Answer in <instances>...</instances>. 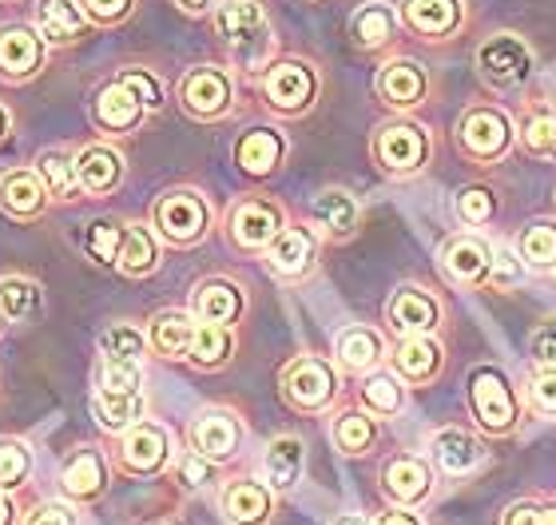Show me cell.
Returning a JSON list of instances; mask_svg holds the SVG:
<instances>
[{"mask_svg":"<svg viewBox=\"0 0 556 525\" xmlns=\"http://www.w3.org/2000/svg\"><path fill=\"white\" fill-rule=\"evenodd\" d=\"M215 28H219L223 45L231 48V57L239 68L258 72L275 52V36H270V21L263 16L255 0H227L215 12Z\"/></svg>","mask_w":556,"mask_h":525,"instance_id":"obj_1","label":"cell"},{"mask_svg":"<svg viewBox=\"0 0 556 525\" xmlns=\"http://www.w3.org/2000/svg\"><path fill=\"white\" fill-rule=\"evenodd\" d=\"M477 76L493 88H521L533 76L536 60L533 48L525 45L517 33H497L477 45Z\"/></svg>","mask_w":556,"mask_h":525,"instance_id":"obj_2","label":"cell"},{"mask_svg":"<svg viewBox=\"0 0 556 525\" xmlns=\"http://www.w3.org/2000/svg\"><path fill=\"white\" fill-rule=\"evenodd\" d=\"M513 136H517V132H513V120L493 104H473L457 120V148H462L469 160H481V164L501 160V155L509 152Z\"/></svg>","mask_w":556,"mask_h":525,"instance_id":"obj_3","label":"cell"},{"mask_svg":"<svg viewBox=\"0 0 556 525\" xmlns=\"http://www.w3.org/2000/svg\"><path fill=\"white\" fill-rule=\"evenodd\" d=\"M469 410L493 434H509L517 426V395L497 366H477L469 374Z\"/></svg>","mask_w":556,"mask_h":525,"instance_id":"obj_4","label":"cell"},{"mask_svg":"<svg viewBox=\"0 0 556 525\" xmlns=\"http://www.w3.org/2000/svg\"><path fill=\"white\" fill-rule=\"evenodd\" d=\"M374 160L386 175H414L417 167L429 160V136L421 124H409V120H394V124H382L378 136H374Z\"/></svg>","mask_w":556,"mask_h":525,"instance_id":"obj_5","label":"cell"},{"mask_svg":"<svg viewBox=\"0 0 556 525\" xmlns=\"http://www.w3.org/2000/svg\"><path fill=\"white\" fill-rule=\"evenodd\" d=\"M282 395L299 410H323L330 398L338 395V374L330 362L302 354L282 371Z\"/></svg>","mask_w":556,"mask_h":525,"instance_id":"obj_6","label":"cell"},{"mask_svg":"<svg viewBox=\"0 0 556 525\" xmlns=\"http://www.w3.org/2000/svg\"><path fill=\"white\" fill-rule=\"evenodd\" d=\"M207 223H211V211L195 191H167L155 203V227L172 243H195V239H203Z\"/></svg>","mask_w":556,"mask_h":525,"instance_id":"obj_7","label":"cell"},{"mask_svg":"<svg viewBox=\"0 0 556 525\" xmlns=\"http://www.w3.org/2000/svg\"><path fill=\"white\" fill-rule=\"evenodd\" d=\"M179 100L191 116L199 120H215L231 108V76L223 68H211V64H199L184 76L179 84Z\"/></svg>","mask_w":556,"mask_h":525,"instance_id":"obj_8","label":"cell"},{"mask_svg":"<svg viewBox=\"0 0 556 525\" xmlns=\"http://www.w3.org/2000/svg\"><path fill=\"white\" fill-rule=\"evenodd\" d=\"M402 21L421 40H450L465 24V0H402Z\"/></svg>","mask_w":556,"mask_h":525,"instance_id":"obj_9","label":"cell"},{"mask_svg":"<svg viewBox=\"0 0 556 525\" xmlns=\"http://www.w3.org/2000/svg\"><path fill=\"white\" fill-rule=\"evenodd\" d=\"M314 92H318V76L302 60H282V64H275L267 72V100L278 112H302V108H311Z\"/></svg>","mask_w":556,"mask_h":525,"instance_id":"obj_10","label":"cell"},{"mask_svg":"<svg viewBox=\"0 0 556 525\" xmlns=\"http://www.w3.org/2000/svg\"><path fill=\"white\" fill-rule=\"evenodd\" d=\"M426 92H429V76L417 60L397 57L378 72V96H382L390 108H397V112L417 108L421 100H426Z\"/></svg>","mask_w":556,"mask_h":525,"instance_id":"obj_11","label":"cell"},{"mask_svg":"<svg viewBox=\"0 0 556 525\" xmlns=\"http://www.w3.org/2000/svg\"><path fill=\"white\" fill-rule=\"evenodd\" d=\"M386 315H390V327L409 339V335H433L438 330L441 307L421 287H397L390 307H386Z\"/></svg>","mask_w":556,"mask_h":525,"instance_id":"obj_12","label":"cell"},{"mask_svg":"<svg viewBox=\"0 0 556 525\" xmlns=\"http://www.w3.org/2000/svg\"><path fill=\"white\" fill-rule=\"evenodd\" d=\"M489 263H493V255L477 235H453L450 243L441 247V267L462 287H485Z\"/></svg>","mask_w":556,"mask_h":525,"instance_id":"obj_13","label":"cell"},{"mask_svg":"<svg viewBox=\"0 0 556 525\" xmlns=\"http://www.w3.org/2000/svg\"><path fill=\"white\" fill-rule=\"evenodd\" d=\"M172 458V438L163 426H151V422H136L128 434H124V462L136 474H155Z\"/></svg>","mask_w":556,"mask_h":525,"instance_id":"obj_14","label":"cell"},{"mask_svg":"<svg viewBox=\"0 0 556 525\" xmlns=\"http://www.w3.org/2000/svg\"><path fill=\"white\" fill-rule=\"evenodd\" d=\"M231 232L243 247H270L275 235L282 232V215L267 199H247L231 215Z\"/></svg>","mask_w":556,"mask_h":525,"instance_id":"obj_15","label":"cell"},{"mask_svg":"<svg viewBox=\"0 0 556 525\" xmlns=\"http://www.w3.org/2000/svg\"><path fill=\"white\" fill-rule=\"evenodd\" d=\"M270 267L287 279H299L314 267V235L306 227H282L275 235V243L267 247Z\"/></svg>","mask_w":556,"mask_h":525,"instance_id":"obj_16","label":"cell"},{"mask_svg":"<svg viewBox=\"0 0 556 525\" xmlns=\"http://www.w3.org/2000/svg\"><path fill=\"white\" fill-rule=\"evenodd\" d=\"M40 60H45V48H40V40L28 28H21V24L0 28V72L4 76L24 80V76H33L40 68Z\"/></svg>","mask_w":556,"mask_h":525,"instance_id":"obj_17","label":"cell"},{"mask_svg":"<svg viewBox=\"0 0 556 525\" xmlns=\"http://www.w3.org/2000/svg\"><path fill=\"white\" fill-rule=\"evenodd\" d=\"M191 446L203 458H231L239 446V422L223 410H207L191 422Z\"/></svg>","mask_w":556,"mask_h":525,"instance_id":"obj_18","label":"cell"},{"mask_svg":"<svg viewBox=\"0 0 556 525\" xmlns=\"http://www.w3.org/2000/svg\"><path fill=\"white\" fill-rule=\"evenodd\" d=\"M48 196H52L48 184L33 172H9L4 179H0V208L9 211V215H21V220L40 215Z\"/></svg>","mask_w":556,"mask_h":525,"instance_id":"obj_19","label":"cell"},{"mask_svg":"<svg viewBox=\"0 0 556 525\" xmlns=\"http://www.w3.org/2000/svg\"><path fill=\"white\" fill-rule=\"evenodd\" d=\"M397 33V12L390 0H370V4H362L354 12V21H350V36H354V45L374 52V48L390 45Z\"/></svg>","mask_w":556,"mask_h":525,"instance_id":"obj_20","label":"cell"},{"mask_svg":"<svg viewBox=\"0 0 556 525\" xmlns=\"http://www.w3.org/2000/svg\"><path fill=\"white\" fill-rule=\"evenodd\" d=\"M382 486L397 505H417L429 493L433 478H429L426 462H417V458H394L382 474Z\"/></svg>","mask_w":556,"mask_h":525,"instance_id":"obj_21","label":"cell"},{"mask_svg":"<svg viewBox=\"0 0 556 525\" xmlns=\"http://www.w3.org/2000/svg\"><path fill=\"white\" fill-rule=\"evenodd\" d=\"M394 371L406 383H429L441 371V347L429 335H409L394 350Z\"/></svg>","mask_w":556,"mask_h":525,"instance_id":"obj_22","label":"cell"},{"mask_svg":"<svg viewBox=\"0 0 556 525\" xmlns=\"http://www.w3.org/2000/svg\"><path fill=\"white\" fill-rule=\"evenodd\" d=\"M282 152H287V143H282V136L275 128H255L239 140L235 160H239V167L247 175H270L278 167V160H282Z\"/></svg>","mask_w":556,"mask_h":525,"instance_id":"obj_23","label":"cell"},{"mask_svg":"<svg viewBox=\"0 0 556 525\" xmlns=\"http://www.w3.org/2000/svg\"><path fill=\"white\" fill-rule=\"evenodd\" d=\"M191 307H195L199 323H223V327H231L235 318H239V311H243V295H239L235 283L211 279L195 291Z\"/></svg>","mask_w":556,"mask_h":525,"instance_id":"obj_24","label":"cell"},{"mask_svg":"<svg viewBox=\"0 0 556 525\" xmlns=\"http://www.w3.org/2000/svg\"><path fill=\"white\" fill-rule=\"evenodd\" d=\"M76 175H80L84 191L104 196V191H112V187L119 184L124 160H119V152H112V148H104V143H96V148L76 155Z\"/></svg>","mask_w":556,"mask_h":525,"instance_id":"obj_25","label":"cell"},{"mask_svg":"<svg viewBox=\"0 0 556 525\" xmlns=\"http://www.w3.org/2000/svg\"><path fill=\"white\" fill-rule=\"evenodd\" d=\"M223 514L235 525H263L270 514V490L258 482H231L223 493Z\"/></svg>","mask_w":556,"mask_h":525,"instance_id":"obj_26","label":"cell"},{"mask_svg":"<svg viewBox=\"0 0 556 525\" xmlns=\"http://www.w3.org/2000/svg\"><path fill=\"white\" fill-rule=\"evenodd\" d=\"M429 450H433V458H438V466L450 470V474H469V470L481 462V446H477V438L473 434L457 430V426L433 434Z\"/></svg>","mask_w":556,"mask_h":525,"instance_id":"obj_27","label":"cell"},{"mask_svg":"<svg viewBox=\"0 0 556 525\" xmlns=\"http://www.w3.org/2000/svg\"><path fill=\"white\" fill-rule=\"evenodd\" d=\"M143 112L148 108L139 104L136 96L124 88V84H108L104 92L96 96V120L104 124L108 132H128V128H136L139 120H143Z\"/></svg>","mask_w":556,"mask_h":525,"instance_id":"obj_28","label":"cell"},{"mask_svg":"<svg viewBox=\"0 0 556 525\" xmlns=\"http://www.w3.org/2000/svg\"><path fill=\"white\" fill-rule=\"evenodd\" d=\"M60 482H64V490H68L72 498L88 502V498H96V493L104 490V482H108L104 458L96 454V450H76V454L68 458L64 474H60Z\"/></svg>","mask_w":556,"mask_h":525,"instance_id":"obj_29","label":"cell"},{"mask_svg":"<svg viewBox=\"0 0 556 525\" xmlns=\"http://www.w3.org/2000/svg\"><path fill=\"white\" fill-rule=\"evenodd\" d=\"M191 339H195V323L187 311H163L151 323V347L160 350L163 359H187Z\"/></svg>","mask_w":556,"mask_h":525,"instance_id":"obj_30","label":"cell"},{"mask_svg":"<svg viewBox=\"0 0 556 525\" xmlns=\"http://www.w3.org/2000/svg\"><path fill=\"white\" fill-rule=\"evenodd\" d=\"M36 24L52 45H68L84 33V12L72 0H40L36 4Z\"/></svg>","mask_w":556,"mask_h":525,"instance_id":"obj_31","label":"cell"},{"mask_svg":"<svg viewBox=\"0 0 556 525\" xmlns=\"http://www.w3.org/2000/svg\"><path fill=\"white\" fill-rule=\"evenodd\" d=\"M521 143L533 160H556V108L553 104H533L529 116L521 120Z\"/></svg>","mask_w":556,"mask_h":525,"instance_id":"obj_32","label":"cell"},{"mask_svg":"<svg viewBox=\"0 0 556 525\" xmlns=\"http://www.w3.org/2000/svg\"><path fill=\"white\" fill-rule=\"evenodd\" d=\"M311 215H314V223L326 227L330 235H350L358 227V203H354V196H346V191H323V196L314 199Z\"/></svg>","mask_w":556,"mask_h":525,"instance_id":"obj_33","label":"cell"},{"mask_svg":"<svg viewBox=\"0 0 556 525\" xmlns=\"http://www.w3.org/2000/svg\"><path fill=\"white\" fill-rule=\"evenodd\" d=\"M263 470H267V482L275 486V490H287V486H294L302 474V442L299 438H275V442L267 446V458H263Z\"/></svg>","mask_w":556,"mask_h":525,"instance_id":"obj_34","label":"cell"},{"mask_svg":"<svg viewBox=\"0 0 556 525\" xmlns=\"http://www.w3.org/2000/svg\"><path fill=\"white\" fill-rule=\"evenodd\" d=\"M338 359L342 366L350 371H370L382 362V339H378V330L370 327H350L338 335Z\"/></svg>","mask_w":556,"mask_h":525,"instance_id":"obj_35","label":"cell"},{"mask_svg":"<svg viewBox=\"0 0 556 525\" xmlns=\"http://www.w3.org/2000/svg\"><path fill=\"white\" fill-rule=\"evenodd\" d=\"M96 414L108 430H131L143 418V395H119V390H96Z\"/></svg>","mask_w":556,"mask_h":525,"instance_id":"obj_36","label":"cell"},{"mask_svg":"<svg viewBox=\"0 0 556 525\" xmlns=\"http://www.w3.org/2000/svg\"><path fill=\"white\" fill-rule=\"evenodd\" d=\"M231 347H235L231 327H223V323H199L187 359L195 362V366H219V362H227Z\"/></svg>","mask_w":556,"mask_h":525,"instance_id":"obj_37","label":"cell"},{"mask_svg":"<svg viewBox=\"0 0 556 525\" xmlns=\"http://www.w3.org/2000/svg\"><path fill=\"white\" fill-rule=\"evenodd\" d=\"M155 263H160L155 239H151L143 227H128V232H124V247H119V271H124V275H151Z\"/></svg>","mask_w":556,"mask_h":525,"instance_id":"obj_38","label":"cell"},{"mask_svg":"<svg viewBox=\"0 0 556 525\" xmlns=\"http://www.w3.org/2000/svg\"><path fill=\"white\" fill-rule=\"evenodd\" d=\"M517 251L529 267H556V223H533L517 239Z\"/></svg>","mask_w":556,"mask_h":525,"instance_id":"obj_39","label":"cell"},{"mask_svg":"<svg viewBox=\"0 0 556 525\" xmlns=\"http://www.w3.org/2000/svg\"><path fill=\"white\" fill-rule=\"evenodd\" d=\"M40 311V291L28 279H0V315L4 318H36Z\"/></svg>","mask_w":556,"mask_h":525,"instance_id":"obj_40","label":"cell"},{"mask_svg":"<svg viewBox=\"0 0 556 525\" xmlns=\"http://www.w3.org/2000/svg\"><path fill=\"white\" fill-rule=\"evenodd\" d=\"M362 402H366V410H374V414H397L402 402H406V390L397 383V374H374V378H366V386H362Z\"/></svg>","mask_w":556,"mask_h":525,"instance_id":"obj_41","label":"cell"},{"mask_svg":"<svg viewBox=\"0 0 556 525\" xmlns=\"http://www.w3.org/2000/svg\"><path fill=\"white\" fill-rule=\"evenodd\" d=\"M40 179L48 184V191L52 196H72L76 187H80V175H76V160L64 152H45L40 160Z\"/></svg>","mask_w":556,"mask_h":525,"instance_id":"obj_42","label":"cell"},{"mask_svg":"<svg viewBox=\"0 0 556 525\" xmlns=\"http://www.w3.org/2000/svg\"><path fill=\"white\" fill-rule=\"evenodd\" d=\"M100 350H104V362H139L143 359V335L128 323H116L104 330Z\"/></svg>","mask_w":556,"mask_h":525,"instance_id":"obj_43","label":"cell"},{"mask_svg":"<svg viewBox=\"0 0 556 525\" xmlns=\"http://www.w3.org/2000/svg\"><path fill=\"white\" fill-rule=\"evenodd\" d=\"M374 422L366 414H342L334 422V442L338 450H346V454H362V450H370L374 442Z\"/></svg>","mask_w":556,"mask_h":525,"instance_id":"obj_44","label":"cell"},{"mask_svg":"<svg viewBox=\"0 0 556 525\" xmlns=\"http://www.w3.org/2000/svg\"><path fill=\"white\" fill-rule=\"evenodd\" d=\"M493 191H485V187H465V191H457V199H453V211H457V220L469 223V227H481L485 220H493Z\"/></svg>","mask_w":556,"mask_h":525,"instance_id":"obj_45","label":"cell"},{"mask_svg":"<svg viewBox=\"0 0 556 525\" xmlns=\"http://www.w3.org/2000/svg\"><path fill=\"white\" fill-rule=\"evenodd\" d=\"M33 470V458L24 450V442H0V490H12L21 486Z\"/></svg>","mask_w":556,"mask_h":525,"instance_id":"obj_46","label":"cell"},{"mask_svg":"<svg viewBox=\"0 0 556 525\" xmlns=\"http://www.w3.org/2000/svg\"><path fill=\"white\" fill-rule=\"evenodd\" d=\"M521 279H525L521 251H513V247H497V251H493V263H489V283L501 287V291H509V287H517Z\"/></svg>","mask_w":556,"mask_h":525,"instance_id":"obj_47","label":"cell"},{"mask_svg":"<svg viewBox=\"0 0 556 525\" xmlns=\"http://www.w3.org/2000/svg\"><path fill=\"white\" fill-rule=\"evenodd\" d=\"M119 247H124V232L116 223H92L88 227V255L100 259V263H119Z\"/></svg>","mask_w":556,"mask_h":525,"instance_id":"obj_48","label":"cell"},{"mask_svg":"<svg viewBox=\"0 0 556 525\" xmlns=\"http://www.w3.org/2000/svg\"><path fill=\"white\" fill-rule=\"evenodd\" d=\"M139 386H143V371H139V362H104V371H100V386H96V390L139 395Z\"/></svg>","mask_w":556,"mask_h":525,"instance_id":"obj_49","label":"cell"},{"mask_svg":"<svg viewBox=\"0 0 556 525\" xmlns=\"http://www.w3.org/2000/svg\"><path fill=\"white\" fill-rule=\"evenodd\" d=\"M124 88H128L131 96H136L139 104L143 108H160L163 104V88H160V80L151 76V72H143V68H124L116 76Z\"/></svg>","mask_w":556,"mask_h":525,"instance_id":"obj_50","label":"cell"},{"mask_svg":"<svg viewBox=\"0 0 556 525\" xmlns=\"http://www.w3.org/2000/svg\"><path fill=\"white\" fill-rule=\"evenodd\" d=\"M529 354H533L545 371H556V318H548V323H541V327L533 330V339H529Z\"/></svg>","mask_w":556,"mask_h":525,"instance_id":"obj_51","label":"cell"},{"mask_svg":"<svg viewBox=\"0 0 556 525\" xmlns=\"http://www.w3.org/2000/svg\"><path fill=\"white\" fill-rule=\"evenodd\" d=\"M529 398H533V410L545 414V418H556V371H541L529 386Z\"/></svg>","mask_w":556,"mask_h":525,"instance_id":"obj_52","label":"cell"},{"mask_svg":"<svg viewBox=\"0 0 556 525\" xmlns=\"http://www.w3.org/2000/svg\"><path fill=\"white\" fill-rule=\"evenodd\" d=\"M84 9H88V16H92V21L116 24L131 12V0H84Z\"/></svg>","mask_w":556,"mask_h":525,"instance_id":"obj_53","label":"cell"},{"mask_svg":"<svg viewBox=\"0 0 556 525\" xmlns=\"http://www.w3.org/2000/svg\"><path fill=\"white\" fill-rule=\"evenodd\" d=\"M24 525H76V514H72V505L48 502V505H36Z\"/></svg>","mask_w":556,"mask_h":525,"instance_id":"obj_54","label":"cell"},{"mask_svg":"<svg viewBox=\"0 0 556 525\" xmlns=\"http://www.w3.org/2000/svg\"><path fill=\"white\" fill-rule=\"evenodd\" d=\"M179 474H184L187 486H207V482H211V466L203 462V454L184 458V466H179Z\"/></svg>","mask_w":556,"mask_h":525,"instance_id":"obj_55","label":"cell"},{"mask_svg":"<svg viewBox=\"0 0 556 525\" xmlns=\"http://www.w3.org/2000/svg\"><path fill=\"white\" fill-rule=\"evenodd\" d=\"M505 525H541V510L536 505H513L509 514H505Z\"/></svg>","mask_w":556,"mask_h":525,"instance_id":"obj_56","label":"cell"},{"mask_svg":"<svg viewBox=\"0 0 556 525\" xmlns=\"http://www.w3.org/2000/svg\"><path fill=\"white\" fill-rule=\"evenodd\" d=\"M0 525H16V505L4 493H0Z\"/></svg>","mask_w":556,"mask_h":525,"instance_id":"obj_57","label":"cell"},{"mask_svg":"<svg viewBox=\"0 0 556 525\" xmlns=\"http://www.w3.org/2000/svg\"><path fill=\"white\" fill-rule=\"evenodd\" d=\"M175 4H179L184 12H207L215 0H175Z\"/></svg>","mask_w":556,"mask_h":525,"instance_id":"obj_58","label":"cell"},{"mask_svg":"<svg viewBox=\"0 0 556 525\" xmlns=\"http://www.w3.org/2000/svg\"><path fill=\"white\" fill-rule=\"evenodd\" d=\"M378 525H417V517L414 514H386Z\"/></svg>","mask_w":556,"mask_h":525,"instance_id":"obj_59","label":"cell"},{"mask_svg":"<svg viewBox=\"0 0 556 525\" xmlns=\"http://www.w3.org/2000/svg\"><path fill=\"white\" fill-rule=\"evenodd\" d=\"M334 525H370L366 517H358V514H346V517H338Z\"/></svg>","mask_w":556,"mask_h":525,"instance_id":"obj_60","label":"cell"},{"mask_svg":"<svg viewBox=\"0 0 556 525\" xmlns=\"http://www.w3.org/2000/svg\"><path fill=\"white\" fill-rule=\"evenodd\" d=\"M541 525H556V505H548V510H541Z\"/></svg>","mask_w":556,"mask_h":525,"instance_id":"obj_61","label":"cell"},{"mask_svg":"<svg viewBox=\"0 0 556 525\" xmlns=\"http://www.w3.org/2000/svg\"><path fill=\"white\" fill-rule=\"evenodd\" d=\"M4 132H9V112L0 108V136H4Z\"/></svg>","mask_w":556,"mask_h":525,"instance_id":"obj_62","label":"cell"}]
</instances>
